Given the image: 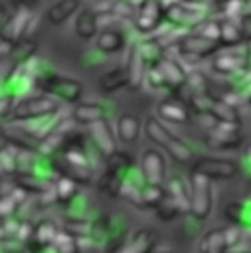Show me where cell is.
Instances as JSON below:
<instances>
[{
	"label": "cell",
	"instance_id": "1",
	"mask_svg": "<svg viewBox=\"0 0 251 253\" xmlns=\"http://www.w3.org/2000/svg\"><path fill=\"white\" fill-rule=\"evenodd\" d=\"M142 132L146 134V138L150 142H154L156 146L166 150V154L170 158H174L176 162H188L194 158L192 146L184 138L174 134V130L170 126H166L158 117H146L142 123Z\"/></svg>",
	"mask_w": 251,
	"mask_h": 253
},
{
	"label": "cell",
	"instance_id": "2",
	"mask_svg": "<svg viewBox=\"0 0 251 253\" xmlns=\"http://www.w3.org/2000/svg\"><path fill=\"white\" fill-rule=\"evenodd\" d=\"M134 170V160L132 154L117 150L113 156L107 158V166L105 172L101 174V178L97 180V188L103 194L109 196H119L123 182L128 178V174Z\"/></svg>",
	"mask_w": 251,
	"mask_h": 253
},
{
	"label": "cell",
	"instance_id": "3",
	"mask_svg": "<svg viewBox=\"0 0 251 253\" xmlns=\"http://www.w3.org/2000/svg\"><path fill=\"white\" fill-rule=\"evenodd\" d=\"M59 111H61L59 101L51 99L49 95H43V93L28 95V97H22L16 101L14 111L10 115V123L22 125V123H30V121H36V119H42V117H47V115H53Z\"/></svg>",
	"mask_w": 251,
	"mask_h": 253
},
{
	"label": "cell",
	"instance_id": "4",
	"mask_svg": "<svg viewBox=\"0 0 251 253\" xmlns=\"http://www.w3.org/2000/svg\"><path fill=\"white\" fill-rule=\"evenodd\" d=\"M38 85L43 95H49L55 101H65L73 105H77L85 93V87L81 81L67 75H59V73H45L43 77H40Z\"/></svg>",
	"mask_w": 251,
	"mask_h": 253
},
{
	"label": "cell",
	"instance_id": "5",
	"mask_svg": "<svg viewBox=\"0 0 251 253\" xmlns=\"http://www.w3.org/2000/svg\"><path fill=\"white\" fill-rule=\"evenodd\" d=\"M190 215L196 221H204L213 208V184L202 174H190Z\"/></svg>",
	"mask_w": 251,
	"mask_h": 253
},
{
	"label": "cell",
	"instance_id": "6",
	"mask_svg": "<svg viewBox=\"0 0 251 253\" xmlns=\"http://www.w3.org/2000/svg\"><path fill=\"white\" fill-rule=\"evenodd\" d=\"M192 172L194 174H202L208 180H229L233 176H237L239 166L237 162L229 160V158H217V156H202L192 164Z\"/></svg>",
	"mask_w": 251,
	"mask_h": 253
},
{
	"label": "cell",
	"instance_id": "7",
	"mask_svg": "<svg viewBox=\"0 0 251 253\" xmlns=\"http://www.w3.org/2000/svg\"><path fill=\"white\" fill-rule=\"evenodd\" d=\"M211 69L213 73L217 75H223V77H233L241 71L247 69V51H245V45H239V47H229V49H219L213 59H211Z\"/></svg>",
	"mask_w": 251,
	"mask_h": 253
},
{
	"label": "cell",
	"instance_id": "8",
	"mask_svg": "<svg viewBox=\"0 0 251 253\" xmlns=\"http://www.w3.org/2000/svg\"><path fill=\"white\" fill-rule=\"evenodd\" d=\"M128 237V221L121 211L105 215V233L101 241L103 253H117Z\"/></svg>",
	"mask_w": 251,
	"mask_h": 253
},
{
	"label": "cell",
	"instance_id": "9",
	"mask_svg": "<svg viewBox=\"0 0 251 253\" xmlns=\"http://www.w3.org/2000/svg\"><path fill=\"white\" fill-rule=\"evenodd\" d=\"M162 20H164V8L158 4V0H144L136 8L132 26L140 36L150 38V36H154L158 32Z\"/></svg>",
	"mask_w": 251,
	"mask_h": 253
},
{
	"label": "cell",
	"instance_id": "10",
	"mask_svg": "<svg viewBox=\"0 0 251 253\" xmlns=\"http://www.w3.org/2000/svg\"><path fill=\"white\" fill-rule=\"evenodd\" d=\"M174 53H182V55H192V57H198V59H204V57H209V55H215L221 45L217 42H211V40H206L202 38L200 34L196 32H186L178 38L176 45H174Z\"/></svg>",
	"mask_w": 251,
	"mask_h": 253
},
{
	"label": "cell",
	"instance_id": "11",
	"mask_svg": "<svg viewBox=\"0 0 251 253\" xmlns=\"http://www.w3.org/2000/svg\"><path fill=\"white\" fill-rule=\"evenodd\" d=\"M206 144L213 150H235L243 146V136L239 132V125L215 123L206 132Z\"/></svg>",
	"mask_w": 251,
	"mask_h": 253
},
{
	"label": "cell",
	"instance_id": "12",
	"mask_svg": "<svg viewBox=\"0 0 251 253\" xmlns=\"http://www.w3.org/2000/svg\"><path fill=\"white\" fill-rule=\"evenodd\" d=\"M138 170H140V176H142L144 184L164 186V182H166V160H164V154L158 148L142 150Z\"/></svg>",
	"mask_w": 251,
	"mask_h": 253
},
{
	"label": "cell",
	"instance_id": "13",
	"mask_svg": "<svg viewBox=\"0 0 251 253\" xmlns=\"http://www.w3.org/2000/svg\"><path fill=\"white\" fill-rule=\"evenodd\" d=\"M87 134H89V140H91L93 148L99 152V156L109 158L117 152V136H115V132L109 125V119L87 126Z\"/></svg>",
	"mask_w": 251,
	"mask_h": 253
},
{
	"label": "cell",
	"instance_id": "14",
	"mask_svg": "<svg viewBox=\"0 0 251 253\" xmlns=\"http://www.w3.org/2000/svg\"><path fill=\"white\" fill-rule=\"evenodd\" d=\"M32 24V12L24 6H20L12 16H8V20L0 26V38L10 42V43H20L26 38V32Z\"/></svg>",
	"mask_w": 251,
	"mask_h": 253
},
{
	"label": "cell",
	"instance_id": "15",
	"mask_svg": "<svg viewBox=\"0 0 251 253\" xmlns=\"http://www.w3.org/2000/svg\"><path fill=\"white\" fill-rule=\"evenodd\" d=\"M158 69L164 77L166 89L168 91H178L182 87H186V79H188V69L178 61L176 55L166 53L162 57V61L158 63Z\"/></svg>",
	"mask_w": 251,
	"mask_h": 253
},
{
	"label": "cell",
	"instance_id": "16",
	"mask_svg": "<svg viewBox=\"0 0 251 253\" xmlns=\"http://www.w3.org/2000/svg\"><path fill=\"white\" fill-rule=\"evenodd\" d=\"M158 119L164 125H186L190 121V109L178 97H166L156 105Z\"/></svg>",
	"mask_w": 251,
	"mask_h": 253
},
{
	"label": "cell",
	"instance_id": "17",
	"mask_svg": "<svg viewBox=\"0 0 251 253\" xmlns=\"http://www.w3.org/2000/svg\"><path fill=\"white\" fill-rule=\"evenodd\" d=\"M142 134V119L134 113H123L119 119H117V125H115V136L119 142L123 144H134L138 142Z\"/></svg>",
	"mask_w": 251,
	"mask_h": 253
},
{
	"label": "cell",
	"instance_id": "18",
	"mask_svg": "<svg viewBox=\"0 0 251 253\" xmlns=\"http://www.w3.org/2000/svg\"><path fill=\"white\" fill-rule=\"evenodd\" d=\"M156 243H158V233L150 227H144L134 231L117 253H154Z\"/></svg>",
	"mask_w": 251,
	"mask_h": 253
},
{
	"label": "cell",
	"instance_id": "19",
	"mask_svg": "<svg viewBox=\"0 0 251 253\" xmlns=\"http://www.w3.org/2000/svg\"><path fill=\"white\" fill-rule=\"evenodd\" d=\"M77 126H91L99 121H105L107 119V111L101 103H93V101H79L71 115H69Z\"/></svg>",
	"mask_w": 251,
	"mask_h": 253
},
{
	"label": "cell",
	"instance_id": "20",
	"mask_svg": "<svg viewBox=\"0 0 251 253\" xmlns=\"http://www.w3.org/2000/svg\"><path fill=\"white\" fill-rule=\"evenodd\" d=\"M126 47V34L115 26L103 28L95 38V49L101 53H117Z\"/></svg>",
	"mask_w": 251,
	"mask_h": 253
},
{
	"label": "cell",
	"instance_id": "21",
	"mask_svg": "<svg viewBox=\"0 0 251 253\" xmlns=\"http://www.w3.org/2000/svg\"><path fill=\"white\" fill-rule=\"evenodd\" d=\"M166 196L182 210V213H190V184L182 176H170L164 182Z\"/></svg>",
	"mask_w": 251,
	"mask_h": 253
},
{
	"label": "cell",
	"instance_id": "22",
	"mask_svg": "<svg viewBox=\"0 0 251 253\" xmlns=\"http://www.w3.org/2000/svg\"><path fill=\"white\" fill-rule=\"evenodd\" d=\"M125 71H126V77H128V89H138L142 87L144 83V75H146V65L136 49V43H132L128 47V53H126V63L123 65Z\"/></svg>",
	"mask_w": 251,
	"mask_h": 253
},
{
	"label": "cell",
	"instance_id": "23",
	"mask_svg": "<svg viewBox=\"0 0 251 253\" xmlns=\"http://www.w3.org/2000/svg\"><path fill=\"white\" fill-rule=\"evenodd\" d=\"M83 8L81 0H55L47 10H45V20L51 26H61L67 22L71 16H77V12Z\"/></svg>",
	"mask_w": 251,
	"mask_h": 253
},
{
	"label": "cell",
	"instance_id": "24",
	"mask_svg": "<svg viewBox=\"0 0 251 253\" xmlns=\"http://www.w3.org/2000/svg\"><path fill=\"white\" fill-rule=\"evenodd\" d=\"M101 32L99 26V14L93 8H81L75 16V34L81 40H95Z\"/></svg>",
	"mask_w": 251,
	"mask_h": 253
},
{
	"label": "cell",
	"instance_id": "25",
	"mask_svg": "<svg viewBox=\"0 0 251 253\" xmlns=\"http://www.w3.org/2000/svg\"><path fill=\"white\" fill-rule=\"evenodd\" d=\"M219 45L223 49H229V47H239V45H245L247 42V36L243 32V26L241 22L237 20H219Z\"/></svg>",
	"mask_w": 251,
	"mask_h": 253
},
{
	"label": "cell",
	"instance_id": "26",
	"mask_svg": "<svg viewBox=\"0 0 251 253\" xmlns=\"http://www.w3.org/2000/svg\"><path fill=\"white\" fill-rule=\"evenodd\" d=\"M206 117H209L213 123H225V125H239V121H241L239 111L235 107H231L229 103L215 99L211 95H209V105H208Z\"/></svg>",
	"mask_w": 251,
	"mask_h": 253
},
{
	"label": "cell",
	"instance_id": "27",
	"mask_svg": "<svg viewBox=\"0 0 251 253\" xmlns=\"http://www.w3.org/2000/svg\"><path fill=\"white\" fill-rule=\"evenodd\" d=\"M225 217L229 223L239 225L243 229H251V198L243 200V202H231L225 206L223 210Z\"/></svg>",
	"mask_w": 251,
	"mask_h": 253
},
{
	"label": "cell",
	"instance_id": "28",
	"mask_svg": "<svg viewBox=\"0 0 251 253\" xmlns=\"http://www.w3.org/2000/svg\"><path fill=\"white\" fill-rule=\"evenodd\" d=\"M136 49H138V53H140V57H142L146 69H148V67H156V65L162 61V57L166 55V49L158 43V40H156L154 36L144 38L142 42H138V43H136Z\"/></svg>",
	"mask_w": 251,
	"mask_h": 253
},
{
	"label": "cell",
	"instance_id": "29",
	"mask_svg": "<svg viewBox=\"0 0 251 253\" xmlns=\"http://www.w3.org/2000/svg\"><path fill=\"white\" fill-rule=\"evenodd\" d=\"M59 229H61V225H57L49 217H43V219H40V221L34 223V237H32L30 243L40 245V247H49L53 243L55 235L59 233Z\"/></svg>",
	"mask_w": 251,
	"mask_h": 253
},
{
	"label": "cell",
	"instance_id": "30",
	"mask_svg": "<svg viewBox=\"0 0 251 253\" xmlns=\"http://www.w3.org/2000/svg\"><path fill=\"white\" fill-rule=\"evenodd\" d=\"M125 87H128V77H126V71H125L123 65L103 73L101 79H99V89L103 93H117Z\"/></svg>",
	"mask_w": 251,
	"mask_h": 253
},
{
	"label": "cell",
	"instance_id": "31",
	"mask_svg": "<svg viewBox=\"0 0 251 253\" xmlns=\"http://www.w3.org/2000/svg\"><path fill=\"white\" fill-rule=\"evenodd\" d=\"M166 192H164V186H150V184H144L136 202H134V208L138 210H156L158 204L164 200Z\"/></svg>",
	"mask_w": 251,
	"mask_h": 253
},
{
	"label": "cell",
	"instance_id": "32",
	"mask_svg": "<svg viewBox=\"0 0 251 253\" xmlns=\"http://www.w3.org/2000/svg\"><path fill=\"white\" fill-rule=\"evenodd\" d=\"M53 196H55V204H69L75 196H79V184H75L73 180L65 178V176H57V180L51 186Z\"/></svg>",
	"mask_w": 251,
	"mask_h": 253
},
{
	"label": "cell",
	"instance_id": "33",
	"mask_svg": "<svg viewBox=\"0 0 251 253\" xmlns=\"http://www.w3.org/2000/svg\"><path fill=\"white\" fill-rule=\"evenodd\" d=\"M198 249H200V253H225L223 227H215V229L206 231L200 239Z\"/></svg>",
	"mask_w": 251,
	"mask_h": 253
},
{
	"label": "cell",
	"instance_id": "34",
	"mask_svg": "<svg viewBox=\"0 0 251 253\" xmlns=\"http://www.w3.org/2000/svg\"><path fill=\"white\" fill-rule=\"evenodd\" d=\"M18 172V148L10 142L0 144V176H16Z\"/></svg>",
	"mask_w": 251,
	"mask_h": 253
},
{
	"label": "cell",
	"instance_id": "35",
	"mask_svg": "<svg viewBox=\"0 0 251 253\" xmlns=\"http://www.w3.org/2000/svg\"><path fill=\"white\" fill-rule=\"evenodd\" d=\"M49 247H51L53 253H81L79 251V241L71 233H67L65 229H59V233L55 235V239Z\"/></svg>",
	"mask_w": 251,
	"mask_h": 253
},
{
	"label": "cell",
	"instance_id": "36",
	"mask_svg": "<svg viewBox=\"0 0 251 253\" xmlns=\"http://www.w3.org/2000/svg\"><path fill=\"white\" fill-rule=\"evenodd\" d=\"M154 213H156V217L160 219V221H164V223H168V221H172L174 217H178V215H182V210L168 198V196H164V200L158 204V208L154 210Z\"/></svg>",
	"mask_w": 251,
	"mask_h": 253
},
{
	"label": "cell",
	"instance_id": "37",
	"mask_svg": "<svg viewBox=\"0 0 251 253\" xmlns=\"http://www.w3.org/2000/svg\"><path fill=\"white\" fill-rule=\"evenodd\" d=\"M219 20L217 18H206L194 32L196 34H200L202 38H206V40H211V42H217L219 43Z\"/></svg>",
	"mask_w": 251,
	"mask_h": 253
},
{
	"label": "cell",
	"instance_id": "38",
	"mask_svg": "<svg viewBox=\"0 0 251 253\" xmlns=\"http://www.w3.org/2000/svg\"><path fill=\"white\" fill-rule=\"evenodd\" d=\"M144 83L150 87V89H166V83H164V77L156 67H148L146 69V75H144Z\"/></svg>",
	"mask_w": 251,
	"mask_h": 253
},
{
	"label": "cell",
	"instance_id": "39",
	"mask_svg": "<svg viewBox=\"0 0 251 253\" xmlns=\"http://www.w3.org/2000/svg\"><path fill=\"white\" fill-rule=\"evenodd\" d=\"M16 99L8 93H0V119H10L12 111H14Z\"/></svg>",
	"mask_w": 251,
	"mask_h": 253
},
{
	"label": "cell",
	"instance_id": "40",
	"mask_svg": "<svg viewBox=\"0 0 251 253\" xmlns=\"http://www.w3.org/2000/svg\"><path fill=\"white\" fill-rule=\"evenodd\" d=\"M243 168H245V172H247V176L251 178V142H247L245 146H243Z\"/></svg>",
	"mask_w": 251,
	"mask_h": 253
},
{
	"label": "cell",
	"instance_id": "41",
	"mask_svg": "<svg viewBox=\"0 0 251 253\" xmlns=\"http://www.w3.org/2000/svg\"><path fill=\"white\" fill-rule=\"evenodd\" d=\"M14 43H10V42H6V40H2L0 38V61H4L8 55H12L14 53Z\"/></svg>",
	"mask_w": 251,
	"mask_h": 253
},
{
	"label": "cell",
	"instance_id": "42",
	"mask_svg": "<svg viewBox=\"0 0 251 253\" xmlns=\"http://www.w3.org/2000/svg\"><path fill=\"white\" fill-rule=\"evenodd\" d=\"M18 2H20V6H24V8H28L30 4H36L38 0H18Z\"/></svg>",
	"mask_w": 251,
	"mask_h": 253
},
{
	"label": "cell",
	"instance_id": "43",
	"mask_svg": "<svg viewBox=\"0 0 251 253\" xmlns=\"http://www.w3.org/2000/svg\"><path fill=\"white\" fill-rule=\"evenodd\" d=\"M12 2H16V0H0V10H6V6H10Z\"/></svg>",
	"mask_w": 251,
	"mask_h": 253
},
{
	"label": "cell",
	"instance_id": "44",
	"mask_svg": "<svg viewBox=\"0 0 251 253\" xmlns=\"http://www.w3.org/2000/svg\"><path fill=\"white\" fill-rule=\"evenodd\" d=\"M241 2H245V4H251V0H241Z\"/></svg>",
	"mask_w": 251,
	"mask_h": 253
},
{
	"label": "cell",
	"instance_id": "45",
	"mask_svg": "<svg viewBox=\"0 0 251 253\" xmlns=\"http://www.w3.org/2000/svg\"><path fill=\"white\" fill-rule=\"evenodd\" d=\"M154 253H158V251H154ZM162 253H174V251H162Z\"/></svg>",
	"mask_w": 251,
	"mask_h": 253
},
{
	"label": "cell",
	"instance_id": "46",
	"mask_svg": "<svg viewBox=\"0 0 251 253\" xmlns=\"http://www.w3.org/2000/svg\"><path fill=\"white\" fill-rule=\"evenodd\" d=\"M97 2H113V0H97Z\"/></svg>",
	"mask_w": 251,
	"mask_h": 253
},
{
	"label": "cell",
	"instance_id": "47",
	"mask_svg": "<svg viewBox=\"0 0 251 253\" xmlns=\"http://www.w3.org/2000/svg\"><path fill=\"white\" fill-rule=\"evenodd\" d=\"M0 190H2V176H0Z\"/></svg>",
	"mask_w": 251,
	"mask_h": 253
},
{
	"label": "cell",
	"instance_id": "48",
	"mask_svg": "<svg viewBox=\"0 0 251 253\" xmlns=\"http://www.w3.org/2000/svg\"><path fill=\"white\" fill-rule=\"evenodd\" d=\"M0 136H2V130H0Z\"/></svg>",
	"mask_w": 251,
	"mask_h": 253
}]
</instances>
